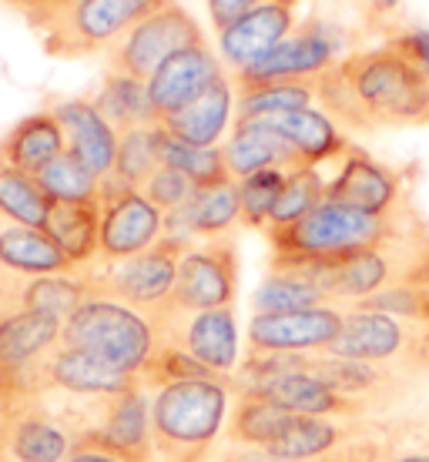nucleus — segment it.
I'll return each mask as SVG.
<instances>
[{"instance_id": "f257e3e1", "label": "nucleus", "mask_w": 429, "mask_h": 462, "mask_svg": "<svg viewBox=\"0 0 429 462\" xmlns=\"http://www.w3.org/2000/svg\"><path fill=\"white\" fill-rule=\"evenodd\" d=\"M315 101L342 131L429 125V78L393 44L339 58L315 81Z\"/></svg>"}, {"instance_id": "f03ea898", "label": "nucleus", "mask_w": 429, "mask_h": 462, "mask_svg": "<svg viewBox=\"0 0 429 462\" xmlns=\"http://www.w3.org/2000/svg\"><path fill=\"white\" fill-rule=\"evenodd\" d=\"M272 268H285L309 278L322 291L329 305H356L386 289L403 285H429V221L403 201L396 221L383 242L366 252H356L342 262H295V258H272Z\"/></svg>"}, {"instance_id": "7ed1b4c3", "label": "nucleus", "mask_w": 429, "mask_h": 462, "mask_svg": "<svg viewBox=\"0 0 429 462\" xmlns=\"http://www.w3.org/2000/svg\"><path fill=\"white\" fill-rule=\"evenodd\" d=\"M151 439L158 462H209L225 436L232 409V379H195L154 389Z\"/></svg>"}, {"instance_id": "20e7f679", "label": "nucleus", "mask_w": 429, "mask_h": 462, "mask_svg": "<svg viewBox=\"0 0 429 462\" xmlns=\"http://www.w3.org/2000/svg\"><path fill=\"white\" fill-rule=\"evenodd\" d=\"M61 346L88 352L138 379L148 356L158 346V325H154V315L91 289V295L64 319Z\"/></svg>"}, {"instance_id": "39448f33", "label": "nucleus", "mask_w": 429, "mask_h": 462, "mask_svg": "<svg viewBox=\"0 0 429 462\" xmlns=\"http://www.w3.org/2000/svg\"><path fill=\"white\" fill-rule=\"evenodd\" d=\"M403 208V205H399ZM396 208V211H399ZM393 215H369L325 198L319 208L285 228L262 231L272 245V258H295V262H342L349 254L366 252L383 242L396 221Z\"/></svg>"}, {"instance_id": "423d86ee", "label": "nucleus", "mask_w": 429, "mask_h": 462, "mask_svg": "<svg viewBox=\"0 0 429 462\" xmlns=\"http://www.w3.org/2000/svg\"><path fill=\"white\" fill-rule=\"evenodd\" d=\"M322 356L359 358L389 369L409 372L416 379L429 375V328L372 309H346L342 332Z\"/></svg>"}, {"instance_id": "0eeeda50", "label": "nucleus", "mask_w": 429, "mask_h": 462, "mask_svg": "<svg viewBox=\"0 0 429 462\" xmlns=\"http://www.w3.org/2000/svg\"><path fill=\"white\" fill-rule=\"evenodd\" d=\"M164 0H70L47 23L37 27L41 44L54 58H84L115 47L131 27L158 11Z\"/></svg>"}, {"instance_id": "6e6552de", "label": "nucleus", "mask_w": 429, "mask_h": 462, "mask_svg": "<svg viewBox=\"0 0 429 462\" xmlns=\"http://www.w3.org/2000/svg\"><path fill=\"white\" fill-rule=\"evenodd\" d=\"M198 41H205V37H201L195 17L185 7H178L174 0H164L158 11L141 17L115 47H107V70L148 84L164 60Z\"/></svg>"}, {"instance_id": "1a4fd4ad", "label": "nucleus", "mask_w": 429, "mask_h": 462, "mask_svg": "<svg viewBox=\"0 0 429 462\" xmlns=\"http://www.w3.org/2000/svg\"><path fill=\"white\" fill-rule=\"evenodd\" d=\"M74 436L44 395L0 393V462H64Z\"/></svg>"}, {"instance_id": "9d476101", "label": "nucleus", "mask_w": 429, "mask_h": 462, "mask_svg": "<svg viewBox=\"0 0 429 462\" xmlns=\"http://www.w3.org/2000/svg\"><path fill=\"white\" fill-rule=\"evenodd\" d=\"M191 245L162 238L158 245H151L148 252L135 254V258H125L117 265L91 268V289L105 291L117 301H128L141 312L158 315L172 299L178 265H182V254Z\"/></svg>"}, {"instance_id": "9b49d317", "label": "nucleus", "mask_w": 429, "mask_h": 462, "mask_svg": "<svg viewBox=\"0 0 429 462\" xmlns=\"http://www.w3.org/2000/svg\"><path fill=\"white\" fill-rule=\"evenodd\" d=\"M164 211L141 188H128L115 174L101 181V252L98 265H117L162 242Z\"/></svg>"}, {"instance_id": "f8f14e48", "label": "nucleus", "mask_w": 429, "mask_h": 462, "mask_svg": "<svg viewBox=\"0 0 429 462\" xmlns=\"http://www.w3.org/2000/svg\"><path fill=\"white\" fill-rule=\"evenodd\" d=\"M309 372L329 382L349 402L359 405L366 416L406 412V405L413 402V395L423 385V379L409 375V372L376 365V362H359V358L309 356Z\"/></svg>"}, {"instance_id": "ddd939ff", "label": "nucleus", "mask_w": 429, "mask_h": 462, "mask_svg": "<svg viewBox=\"0 0 429 462\" xmlns=\"http://www.w3.org/2000/svg\"><path fill=\"white\" fill-rule=\"evenodd\" d=\"M235 291H238V252H235V245L228 238L198 242L182 254L174 291L162 312L232 309Z\"/></svg>"}, {"instance_id": "4468645a", "label": "nucleus", "mask_w": 429, "mask_h": 462, "mask_svg": "<svg viewBox=\"0 0 429 462\" xmlns=\"http://www.w3.org/2000/svg\"><path fill=\"white\" fill-rule=\"evenodd\" d=\"M64 322L44 312H0V393H44V362Z\"/></svg>"}, {"instance_id": "2eb2a0df", "label": "nucleus", "mask_w": 429, "mask_h": 462, "mask_svg": "<svg viewBox=\"0 0 429 462\" xmlns=\"http://www.w3.org/2000/svg\"><path fill=\"white\" fill-rule=\"evenodd\" d=\"M339 60V37L325 23H299L275 51L252 68L228 74L235 88H252L268 81H319Z\"/></svg>"}, {"instance_id": "dca6fc26", "label": "nucleus", "mask_w": 429, "mask_h": 462, "mask_svg": "<svg viewBox=\"0 0 429 462\" xmlns=\"http://www.w3.org/2000/svg\"><path fill=\"white\" fill-rule=\"evenodd\" d=\"M158 338L174 342L188 356L221 379H232L238 369V325L232 309L215 312H162L154 315Z\"/></svg>"}, {"instance_id": "f3484780", "label": "nucleus", "mask_w": 429, "mask_h": 462, "mask_svg": "<svg viewBox=\"0 0 429 462\" xmlns=\"http://www.w3.org/2000/svg\"><path fill=\"white\" fill-rule=\"evenodd\" d=\"M342 305H315L302 312L252 315L248 352H292V356H322L342 332Z\"/></svg>"}, {"instance_id": "a211bd4d", "label": "nucleus", "mask_w": 429, "mask_h": 462, "mask_svg": "<svg viewBox=\"0 0 429 462\" xmlns=\"http://www.w3.org/2000/svg\"><path fill=\"white\" fill-rule=\"evenodd\" d=\"M325 198L369 215H393L406 201L399 174L356 144H349L346 154L339 158V171L325 181Z\"/></svg>"}, {"instance_id": "6ab92c4d", "label": "nucleus", "mask_w": 429, "mask_h": 462, "mask_svg": "<svg viewBox=\"0 0 429 462\" xmlns=\"http://www.w3.org/2000/svg\"><path fill=\"white\" fill-rule=\"evenodd\" d=\"M221 74H225V68H221V60L209 51L205 41L178 51L174 58H168L162 68L154 70V78L148 81L154 121H164V117L178 115L182 107H188L191 101H198L211 84L219 81Z\"/></svg>"}, {"instance_id": "aec40b11", "label": "nucleus", "mask_w": 429, "mask_h": 462, "mask_svg": "<svg viewBox=\"0 0 429 462\" xmlns=\"http://www.w3.org/2000/svg\"><path fill=\"white\" fill-rule=\"evenodd\" d=\"M295 7H299V0H268L256 11H248L245 17H238L232 27H225L219 34V44L221 64H228V74L252 68L266 58L268 51H275L299 27Z\"/></svg>"}, {"instance_id": "412c9836", "label": "nucleus", "mask_w": 429, "mask_h": 462, "mask_svg": "<svg viewBox=\"0 0 429 462\" xmlns=\"http://www.w3.org/2000/svg\"><path fill=\"white\" fill-rule=\"evenodd\" d=\"M84 442L111 452L121 462H158L151 439V395L145 393V385L138 382L128 393L111 399L101 422Z\"/></svg>"}, {"instance_id": "4be33fe9", "label": "nucleus", "mask_w": 429, "mask_h": 462, "mask_svg": "<svg viewBox=\"0 0 429 462\" xmlns=\"http://www.w3.org/2000/svg\"><path fill=\"white\" fill-rule=\"evenodd\" d=\"M51 111L64 131V151L70 158L81 162L98 181L111 178L117 158V127L98 111V105L88 97H74L54 105Z\"/></svg>"}, {"instance_id": "5701e85b", "label": "nucleus", "mask_w": 429, "mask_h": 462, "mask_svg": "<svg viewBox=\"0 0 429 462\" xmlns=\"http://www.w3.org/2000/svg\"><path fill=\"white\" fill-rule=\"evenodd\" d=\"M88 295H91V272L17 275L0 268V312H44L64 322Z\"/></svg>"}, {"instance_id": "b1692460", "label": "nucleus", "mask_w": 429, "mask_h": 462, "mask_svg": "<svg viewBox=\"0 0 429 462\" xmlns=\"http://www.w3.org/2000/svg\"><path fill=\"white\" fill-rule=\"evenodd\" d=\"M131 385H138L135 375L68 346H58L44 362V389H54L70 399H88V402L115 399L128 393Z\"/></svg>"}, {"instance_id": "393cba45", "label": "nucleus", "mask_w": 429, "mask_h": 462, "mask_svg": "<svg viewBox=\"0 0 429 462\" xmlns=\"http://www.w3.org/2000/svg\"><path fill=\"white\" fill-rule=\"evenodd\" d=\"M221 148H225V164H228L232 181H242L266 168H282V171L312 168L279 131H272L262 121H235L228 144H221Z\"/></svg>"}, {"instance_id": "a878e982", "label": "nucleus", "mask_w": 429, "mask_h": 462, "mask_svg": "<svg viewBox=\"0 0 429 462\" xmlns=\"http://www.w3.org/2000/svg\"><path fill=\"white\" fill-rule=\"evenodd\" d=\"M158 125L172 134V138L195 144V148H219V141L225 138L228 125H235V84L228 74H221L219 81L211 84L209 91L198 101L182 107L178 115L164 117Z\"/></svg>"}, {"instance_id": "bb28decb", "label": "nucleus", "mask_w": 429, "mask_h": 462, "mask_svg": "<svg viewBox=\"0 0 429 462\" xmlns=\"http://www.w3.org/2000/svg\"><path fill=\"white\" fill-rule=\"evenodd\" d=\"M256 121L268 125L272 131H279L282 138L289 141L312 168L342 158L346 148L352 144L346 138V131L325 115L322 107H299V111H282V115L256 117Z\"/></svg>"}, {"instance_id": "cd10ccee", "label": "nucleus", "mask_w": 429, "mask_h": 462, "mask_svg": "<svg viewBox=\"0 0 429 462\" xmlns=\"http://www.w3.org/2000/svg\"><path fill=\"white\" fill-rule=\"evenodd\" d=\"M299 416H292L289 409L272 402L262 393H235L228 422H225V439L235 449H258L268 452L275 442L285 436Z\"/></svg>"}, {"instance_id": "c85d7f7f", "label": "nucleus", "mask_w": 429, "mask_h": 462, "mask_svg": "<svg viewBox=\"0 0 429 462\" xmlns=\"http://www.w3.org/2000/svg\"><path fill=\"white\" fill-rule=\"evenodd\" d=\"M0 268L17 275H78L81 272L44 228L14 225V221H0Z\"/></svg>"}, {"instance_id": "c756f323", "label": "nucleus", "mask_w": 429, "mask_h": 462, "mask_svg": "<svg viewBox=\"0 0 429 462\" xmlns=\"http://www.w3.org/2000/svg\"><path fill=\"white\" fill-rule=\"evenodd\" d=\"M262 395H268L272 402H279L282 409H289L292 416H325V419H369L356 402H349L346 395H339L329 382H322L315 372L305 369L282 375L272 385L258 389Z\"/></svg>"}, {"instance_id": "7c9ffc66", "label": "nucleus", "mask_w": 429, "mask_h": 462, "mask_svg": "<svg viewBox=\"0 0 429 462\" xmlns=\"http://www.w3.org/2000/svg\"><path fill=\"white\" fill-rule=\"evenodd\" d=\"M44 231L81 272H91L101 252V198L51 205Z\"/></svg>"}, {"instance_id": "2f4dec72", "label": "nucleus", "mask_w": 429, "mask_h": 462, "mask_svg": "<svg viewBox=\"0 0 429 462\" xmlns=\"http://www.w3.org/2000/svg\"><path fill=\"white\" fill-rule=\"evenodd\" d=\"M64 154V131H61L54 111H34L21 117L17 125L0 138V158L14 164L17 171L41 174L51 162Z\"/></svg>"}, {"instance_id": "473e14b6", "label": "nucleus", "mask_w": 429, "mask_h": 462, "mask_svg": "<svg viewBox=\"0 0 429 462\" xmlns=\"http://www.w3.org/2000/svg\"><path fill=\"white\" fill-rule=\"evenodd\" d=\"M372 419V416H369ZM369 419H325V416H299L292 429L266 452L272 462H312L325 452L339 449L342 442L359 436L369 426Z\"/></svg>"}, {"instance_id": "72a5a7b5", "label": "nucleus", "mask_w": 429, "mask_h": 462, "mask_svg": "<svg viewBox=\"0 0 429 462\" xmlns=\"http://www.w3.org/2000/svg\"><path fill=\"white\" fill-rule=\"evenodd\" d=\"M98 111L121 131H131V127H145L154 125V111H151V97H148V84L138 81V78H128V74H115L107 70L98 94L91 97Z\"/></svg>"}, {"instance_id": "f704fd0d", "label": "nucleus", "mask_w": 429, "mask_h": 462, "mask_svg": "<svg viewBox=\"0 0 429 462\" xmlns=\"http://www.w3.org/2000/svg\"><path fill=\"white\" fill-rule=\"evenodd\" d=\"M315 105V81H268L252 88H235V121L299 111Z\"/></svg>"}, {"instance_id": "c9c22d12", "label": "nucleus", "mask_w": 429, "mask_h": 462, "mask_svg": "<svg viewBox=\"0 0 429 462\" xmlns=\"http://www.w3.org/2000/svg\"><path fill=\"white\" fill-rule=\"evenodd\" d=\"M158 154H162V164L182 171L195 188H215V185L232 181L221 144L219 148H195V144H185V141L172 138V134L158 125Z\"/></svg>"}, {"instance_id": "e433bc0d", "label": "nucleus", "mask_w": 429, "mask_h": 462, "mask_svg": "<svg viewBox=\"0 0 429 462\" xmlns=\"http://www.w3.org/2000/svg\"><path fill=\"white\" fill-rule=\"evenodd\" d=\"M47 215H51V198L41 191L34 174L17 171L0 158V221L44 228Z\"/></svg>"}, {"instance_id": "4c0bfd02", "label": "nucleus", "mask_w": 429, "mask_h": 462, "mask_svg": "<svg viewBox=\"0 0 429 462\" xmlns=\"http://www.w3.org/2000/svg\"><path fill=\"white\" fill-rule=\"evenodd\" d=\"M185 208L198 242L225 238L235 221H242V205H238V185L235 181H225V185L215 188H198Z\"/></svg>"}, {"instance_id": "58836bf2", "label": "nucleus", "mask_w": 429, "mask_h": 462, "mask_svg": "<svg viewBox=\"0 0 429 462\" xmlns=\"http://www.w3.org/2000/svg\"><path fill=\"white\" fill-rule=\"evenodd\" d=\"M315 305H329L325 295L315 289L309 278L285 272V268H268L262 285L252 295V315H272V312H302V309H315Z\"/></svg>"}, {"instance_id": "ea45409f", "label": "nucleus", "mask_w": 429, "mask_h": 462, "mask_svg": "<svg viewBox=\"0 0 429 462\" xmlns=\"http://www.w3.org/2000/svg\"><path fill=\"white\" fill-rule=\"evenodd\" d=\"M162 168L158 154V121L145 127H131L117 134V158H115V178L128 188H145L148 178Z\"/></svg>"}, {"instance_id": "a19ab883", "label": "nucleus", "mask_w": 429, "mask_h": 462, "mask_svg": "<svg viewBox=\"0 0 429 462\" xmlns=\"http://www.w3.org/2000/svg\"><path fill=\"white\" fill-rule=\"evenodd\" d=\"M195 379H221L215 372H209L198 358H191L185 348H178L174 342L158 338L154 352L148 356L145 369H141L138 382L145 385V393L164 389V385H178V382H195Z\"/></svg>"}, {"instance_id": "79ce46f5", "label": "nucleus", "mask_w": 429, "mask_h": 462, "mask_svg": "<svg viewBox=\"0 0 429 462\" xmlns=\"http://www.w3.org/2000/svg\"><path fill=\"white\" fill-rule=\"evenodd\" d=\"M37 185L51 198V205H61V201H94V198H101V181H98L81 162H74L68 151L61 154L58 162H51L44 171L37 174Z\"/></svg>"}, {"instance_id": "37998d69", "label": "nucleus", "mask_w": 429, "mask_h": 462, "mask_svg": "<svg viewBox=\"0 0 429 462\" xmlns=\"http://www.w3.org/2000/svg\"><path fill=\"white\" fill-rule=\"evenodd\" d=\"M285 178L289 171L282 168H266V171H256L235 181L238 185V205H242V221L248 228L266 231L268 221H272V211L279 205V195L285 188Z\"/></svg>"}, {"instance_id": "c03bdc74", "label": "nucleus", "mask_w": 429, "mask_h": 462, "mask_svg": "<svg viewBox=\"0 0 429 462\" xmlns=\"http://www.w3.org/2000/svg\"><path fill=\"white\" fill-rule=\"evenodd\" d=\"M322 201H325V178L319 174V168H299V171H289L285 188H282V195H279V205H275V211H272L268 228H285V225H292V221L305 218V215H309L312 208H319Z\"/></svg>"}, {"instance_id": "a18cd8bd", "label": "nucleus", "mask_w": 429, "mask_h": 462, "mask_svg": "<svg viewBox=\"0 0 429 462\" xmlns=\"http://www.w3.org/2000/svg\"><path fill=\"white\" fill-rule=\"evenodd\" d=\"M145 195H148L151 205H158V208L168 215V211L182 208V205H188L191 201V195H195L198 188L188 181L182 171H174V168H168V164H162L158 171L148 178V185L141 188Z\"/></svg>"}, {"instance_id": "49530a36", "label": "nucleus", "mask_w": 429, "mask_h": 462, "mask_svg": "<svg viewBox=\"0 0 429 462\" xmlns=\"http://www.w3.org/2000/svg\"><path fill=\"white\" fill-rule=\"evenodd\" d=\"M209 4V17L211 23H215V31H225V27H232L238 17H245L248 11H256V7H262V4H268V0H205Z\"/></svg>"}, {"instance_id": "de8ad7c7", "label": "nucleus", "mask_w": 429, "mask_h": 462, "mask_svg": "<svg viewBox=\"0 0 429 462\" xmlns=\"http://www.w3.org/2000/svg\"><path fill=\"white\" fill-rule=\"evenodd\" d=\"M393 47L399 51V54H406V58L429 78V31H409V34H399L393 41Z\"/></svg>"}, {"instance_id": "09e8293b", "label": "nucleus", "mask_w": 429, "mask_h": 462, "mask_svg": "<svg viewBox=\"0 0 429 462\" xmlns=\"http://www.w3.org/2000/svg\"><path fill=\"white\" fill-rule=\"evenodd\" d=\"M7 4H11V7H17V11L31 21V27L37 31L41 23H47L58 11H64L70 0H7Z\"/></svg>"}, {"instance_id": "8fccbe9b", "label": "nucleus", "mask_w": 429, "mask_h": 462, "mask_svg": "<svg viewBox=\"0 0 429 462\" xmlns=\"http://www.w3.org/2000/svg\"><path fill=\"white\" fill-rule=\"evenodd\" d=\"M389 462H429V409L423 412V422H419L416 436L396 452Z\"/></svg>"}, {"instance_id": "3c124183", "label": "nucleus", "mask_w": 429, "mask_h": 462, "mask_svg": "<svg viewBox=\"0 0 429 462\" xmlns=\"http://www.w3.org/2000/svg\"><path fill=\"white\" fill-rule=\"evenodd\" d=\"M64 462H121V459L105 449H98V446H88V442H84V446H74V452H70Z\"/></svg>"}, {"instance_id": "603ef678", "label": "nucleus", "mask_w": 429, "mask_h": 462, "mask_svg": "<svg viewBox=\"0 0 429 462\" xmlns=\"http://www.w3.org/2000/svg\"><path fill=\"white\" fill-rule=\"evenodd\" d=\"M219 462H272V459L258 449H235V446H228V449L221 452Z\"/></svg>"}, {"instance_id": "864d4df0", "label": "nucleus", "mask_w": 429, "mask_h": 462, "mask_svg": "<svg viewBox=\"0 0 429 462\" xmlns=\"http://www.w3.org/2000/svg\"><path fill=\"white\" fill-rule=\"evenodd\" d=\"M376 4H379V7H393L396 0H376Z\"/></svg>"}]
</instances>
